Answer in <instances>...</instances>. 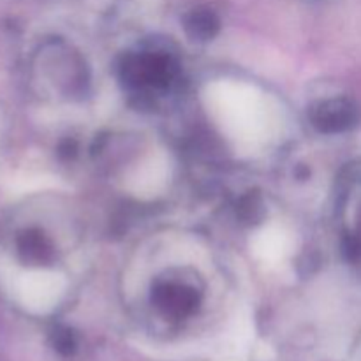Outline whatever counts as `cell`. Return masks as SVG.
Instances as JSON below:
<instances>
[{"mask_svg": "<svg viewBox=\"0 0 361 361\" xmlns=\"http://www.w3.org/2000/svg\"><path fill=\"white\" fill-rule=\"evenodd\" d=\"M183 28L192 41L207 42L212 41L221 30V20L217 14L208 7L192 9L183 18Z\"/></svg>", "mask_w": 361, "mask_h": 361, "instance_id": "5", "label": "cell"}, {"mask_svg": "<svg viewBox=\"0 0 361 361\" xmlns=\"http://www.w3.org/2000/svg\"><path fill=\"white\" fill-rule=\"evenodd\" d=\"M309 120L321 134H342L356 127L360 111L353 101L345 97L319 101L309 109Z\"/></svg>", "mask_w": 361, "mask_h": 361, "instance_id": "3", "label": "cell"}, {"mask_svg": "<svg viewBox=\"0 0 361 361\" xmlns=\"http://www.w3.org/2000/svg\"><path fill=\"white\" fill-rule=\"evenodd\" d=\"M51 345L63 356H71L76 351V337H74L73 330L67 326H55L51 335Z\"/></svg>", "mask_w": 361, "mask_h": 361, "instance_id": "7", "label": "cell"}, {"mask_svg": "<svg viewBox=\"0 0 361 361\" xmlns=\"http://www.w3.org/2000/svg\"><path fill=\"white\" fill-rule=\"evenodd\" d=\"M178 76V62L166 49L147 48L127 53L120 63V80L137 97L166 92Z\"/></svg>", "mask_w": 361, "mask_h": 361, "instance_id": "1", "label": "cell"}, {"mask_svg": "<svg viewBox=\"0 0 361 361\" xmlns=\"http://www.w3.org/2000/svg\"><path fill=\"white\" fill-rule=\"evenodd\" d=\"M18 256L27 267H48L55 259V247L44 231L37 228L25 229L16 240Z\"/></svg>", "mask_w": 361, "mask_h": 361, "instance_id": "4", "label": "cell"}, {"mask_svg": "<svg viewBox=\"0 0 361 361\" xmlns=\"http://www.w3.org/2000/svg\"><path fill=\"white\" fill-rule=\"evenodd\" d=\"M152 305L168 319H185L192 316L201 303V295L187 282L157 281L152 288Z\"/></svg>", "mask_w": 361, "mask_h": 361, "instance_id": "2", "label": "cell"}, {"mask_svg": "<svg viewBox=\"0 0 361 361\" xmlns=\"http://www.w3.org/2000/svg\"><path fill=\"white\" fill-rule=\"evenodd\" d=\"M76 143H74L73 140H66L62 147H60V154L66 155V157H73V155L76 154Z\"/></svg>", "mask_w": 361, "mask_h": 361, "instance_id": "8", "label": "cell"}, {"mask_svg": "<svg viewBox=\"0 0 361 361\" xmlns=\"http://www.w3.org/2000/svg\"><path fill=\"white\" fill-rule=\"evenodd\" d=\"M236 215L243 224H259L264 217V203L259 194H243L236 203Z\"/></svg>", "mask_w": 361, "mask_h": 361, "instance_id": "6", "label": "cell"}]
</instances>
